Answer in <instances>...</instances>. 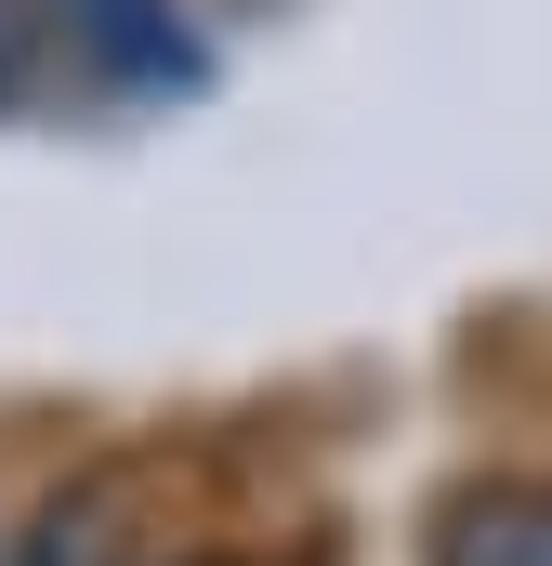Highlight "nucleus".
Wrapping results in <instances>:
<instances>
[{"label":"nucleus","instance_id":"nucleus-2","mask_svg":"<svg viewBox=\"0 0 552 566\" xmlns=\"http://www.w3.org/2000/svg\"><path fill=\"white\" fill-rule=\"evenodd\" d=\"M53 40H66L106 93H145V106L211 93V40L184 27V0H53Z\"/></svg>","mask_w":552,"mask_h":566},{"label":"nucleus","instance_id":"nucleus-3","mask_svg":"<svg viewBox=\"0 0 552 566\" xmlns=\"http://www.w3.org/2000/svg\"><path fill=\"white\" fill-rule=\"evenodd\" d=\"M434 566H552V488H460L434 514Z\"/></svg>","mask_w":552,"mask_h":566},{"label":"nucleus","instance_id":"nucleus-4","mask_svg":"<svg viewBox=\"0 0 552 566\" xmlns=\"http://www.w3.org/2000/svg\"><path fill=\"white\" fill-rule=\"evenodd\" d=\"M53 80V0H0V106H26Z\"/></svg>","mask_w":552,"mask_h":566},{"label":"nucleus","instance_id":"nucleus-1","mask_svg":"<svg viewBox=\"0 0 552 566\" xmlns=\"http://www.w3.org/2000/svg\"><path fill=\"white\" fill-rule=\"evenodd\" d=\"M158 527H171V474L93 461L79 488H53L26 514V541H0V566H158Z\"/></svg>","mask_w":552,"mask_h":566}]
</instances>
